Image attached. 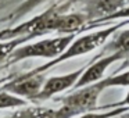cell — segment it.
Wrapping results in <instances>:
<instances>
[{
    "label": "cell",
    "mask_w": 129,
    "mask_h": 118,
    "mask_svg": "<svg viewBox=\"0 0 129 118\" xmlns=\"http://www.w3.org/2000/svg\"><path fill=\"white\" fill-rule=\"evenodd\" d=\"M14 75H15V74H13V75H9V76H3V78H0V86H2V85H4L7 81H10V79H11Z\"/></svg>",
    "instance_id": "obj_18"
},
{
    "label": "cell",
    "mask_w": 129,
    "mask_h": 118,
    "mask_svg": "<svg viewBox=\"0 0 129 118\" xmlns=\"http://www.w3.org/2000/svg\"><path fill=\"white\" fill-rule=\"evenodd\" d=\"M125 64H129V61H126V63H125Z\"/></svg>",
    "instance_id": "obj_19"
},
{
    "label": "cell",
    "mask_w": 129,
    "mask_h": 118,
    "mask_svg": "<svg viewBox=\"0 0 129 118\" xmlns=\"http://www.w3.org/2000/svg\"><path fill=\"white\" fill-rule=\"evenodd\" d=\"M100 86L104 89H108V87H125L129 86V70L123 71V72H118L114 74L111 76H107L103 78L101 81H99Z\"/></svg>",
    "instance_id": "obj_15"
},
{
    "label": "cell",
    "mask_w": 129,
    "mask_h": 118,
    "mask_svg": "<svg viewBox=\"0 0 129 118\" xmlns=\"http://www.w3.org/2000/svg\"><path fill=\"white\" fill-rule=\"evenodd\" d=\"M126 111H129V107L121 106L119 103H117V104H112V106L103 107L100 111L85 112V114L79 115L76 118H115V117H118V115L123 114Z\"/></svg>",
    "instance_id": "obj_12"
},
{
    "label": "cell",
    "mask_w": 129,
    "mask_h": 118,
    "mask_svg": "<svg viewBox=\"0 0 129 118\" xmlns=\"http://www.w3.org/2000/svg\"><path fill=\"white\" fill-rule=\"evenodd\" d=\"M85 67H86V65H83V67L78 68V70H75V71H71V72H68V74L54 75V76H49V78H46L45 83H43L39 95L36 96L35 101L50 100L51 97H54V96L58 95V93L74 87L75 83L78 82L79 76L82 75V72H83Z\"/></svg>",
    "instance_id": "obj_7"
},
{
    "label": "cell",
    "mask_w": 129,
    "mask_h": 118,
    "mask_svg": "<svg viewBox=\"0 0 129 118\" xmlns=\"http://www.w3.org/2000/svg\"><path fill=\"white\" fill-rule=\"evenodd\" d=\"M46 2L47 0H0V9H4L9 3H15V6L13 7L11 11L0 21L2 22L7 21L10 24H15L17 21H20L22 17H25L26 14L34 11L35 9H38Z\"/></svg>",
    "instance_id": "obj_9"
},
{
    "label": "cell",
    "mask_w": 129,
    "mask_h": 118,
    "mask_svg": "<svg viewBox=\"0 0 129 118\" xmlns=\"http://www.w3.org/2000/svg\"><path fill=\"white\" fill-rule=\"evenodd\" d=\"M45 81L46 74H34L26 71L21 75H14L10 81L0 86V90H6L11 95L25 99L26 101H35Z\"/></svg>",
    "instance_id": "obj_5"
},
{
    "label": "cell",
    "mask_w": 129,
    "mask_h": 118,
    "mask_svg": "<svg viewBox=\"0 0 129 118\" xmlns=\"http://www.w3.org/2000/svg\"><path fill=\"white\" fill-rule=\"evenodd\" d=\"M28 104L29 101H26L25 99L11 95L6 90H0V110H17L28 106Z\"/></svg>",
    "instance_id": "obj_14"
},
{
    "label": "cell",
    "mask_w": 129,
    "mask_h": 118,
    "mask_svg": "<svg viewBox=\"0 0 129 118\" xmlns=\"http://www.w3.org/2000/svg\"><path fill=\"white\" fill-rule=\"evenodd\" d=\"M117 61H121L119 56H117V54H99L90 64H87L85 67L83 72L79 76L74 89L83 87V86H87V85H92V83L101 81L104 78V74H106L107 68Z\"/></svg>",
    "instance_id": "obj_8"
},
{
    "label": "cell",
    "mask_w": 129,
    "mask_h": 118,
    "mask_svg": "<svg viewBox=\"0 0 129 118\" xmlns=\"http://www.w3.org/2000/svg\"><path fill=\"white\" fill-rule=\"evenodd\" d=\"M128 24H129V20L119 21V22H117V24H111V25L106 26V28L97 29V31L89 32V34H83V35H81V36L76 35L75 39L68 45V47L65 49L57 58L50 60V61H47L46 64L36 67L35 70H31V72L46 74L50 68L56 67V65L61 64V63L68 61V60L75 58V57H79V56H83V54H87V53H90V51L96 50V49L101 47V46H104L108 42L110 38H111L115 32L122 29L123 26H126Z\"/></svg>",
    "instance_id": "obj_2"
},
{
    "label": "cell",
    "mask_w": 129,
    "mask_h": 118,
    "mask_svg": "<svg viewBox=\"0 0 129 118\" xmlns=\"http://www.w3.org/2000/svg\"><path fill=\"white\" fill-rule=\"evenodd\" d=\"M6 118H56V110L42 106H25Z\"/></svg>",
    "instance_id": "obj_11"
},
{
    "label": "cell",
    "mask_w": 129,
    "mask_h": 118,
    "mask_svg": "<svg viewBox=\"0 0 129 118\" xmlns=\"http://www.w3.org/2000/svg\"><path fill=\"white\" fill-rule=\"evenodd\" d=\"M29 40L25 38H15V39H9V40H0V70L4 68L10 54L18 47V46L28 43Z\"/></svg>",
    "instance_id": "obj_13"
},
{
    "label": "cell",
    "mask_w": 129,
    "mask_h": 118,
    "mask_svg": "<svg viewBox=\"0 0 129 118\" xmlns=\"http://www.w3.org/2000/svg\"><path fill=\"white\" fill-rule=\"evenodd\" d=\"M75 36L76 35H58V36L46 38L36 42L24 43L10 54L4 68L11 67L28 58H47L49 61L54 60L68 47V45L75 39Z\"/></svg>",
    "instance_id": "obj_3"
},
{
    "label": "cell",
    "mask_w": 129,
    "mask_h": 118,
    "mask_svg": "<svg viewBox=\"0 0 129 118\" xmlns=\"http://www.w3.org/2000/svg\"><path fill=\"white\" fill-rule=\"evenodd\" d=\"M72 3L74 0H62L51 4L49 9L29 20L0 29V40L25 38L31 42L35 38L51 32L58 35L81 34L87 24V18L82 11H68Z\"/></svg>",
    "instance_id": "obj_1"
},
{
    "label": "cell",
    "mask_w": 129,
    "mask_h": 118,
    "mask_svg": "<svg viewBox=\"0 0 129 118\" xmlns=\"http://www.w3.org/2000/svg\"><path fill=\"white\" fill-rule=\"evenodd\" d=\"M119 104H121V106H126V107H129V90H128V93H126L125 99H123L122 101H119Z\"/></svg>",
    "instance_id": "obj_17"
},
{
    "label": "cell",
    "mask_w": 129,
    "mask_h": 118,
    "mask_svg": "<svg viewBox=\"0 0 129 118\" xmlns=\"http://www.w3.org/2000/svg\"><path fill=\"white\" fill-rule=\"evenodd\" d=\"M110 39L111 40L104 45L100 54H117L119 56L121 61L122 60L129 61V28L119 29Z\"/></svg>",
    "instance_id": "obj_10"
},
{
    "label": "cell",
    "mask_w": 129,
    "mask_h": 118,
    "mask_svg": "<svg viewBox=\"0 0 129 118\" xmlns=\"http://www.w3.org/2000/svg\"><path fill=\"white\" fill-rule=\"evenodd\" d=\"M117 20H118V21H126V20H129V4H128V6H125L123 9H121L119 11L114 13L112 15H110V17L104 18V20L100 21L97 25H94V28H97V26L103 25V24H108V22H111V21H117Z\"/></svg>",
    "instance_id": "obj_16"
},
{
    "label": "cell",
    "mask_w": 129,
    "mask_h": 118,
    "mask_svg": "<svg viewBox=\"0 0 129 118\" xmlns=\"http://www.w3.org/2000/svg\"><path fill=\"white\" fill-rule=\"evenodd\" d=\"M103 87L99 82L78 87L72 93L60 99L61 106L56 110V118H76L85 112L97 110V100Z\"/></svg>",
    "instance_id": "obj_4"
},
{
    "label": "cell",
    "mask_w": 129,
    "mask_h": 118,
    "mask_svg": "<svg viewBox=\"0 0 129 118\" xmlns=\"http://www.w3.org/2000/svg\"><path fill=\"white\" fill-rule=\"evenodd\" d=\"M129 4V0H83L81 11L86 15L87 24L83 26L82 32L93 29L104 18L119 11Z\"/></svg>",
    "instance_id": "obj_6"
}]
</instances>
